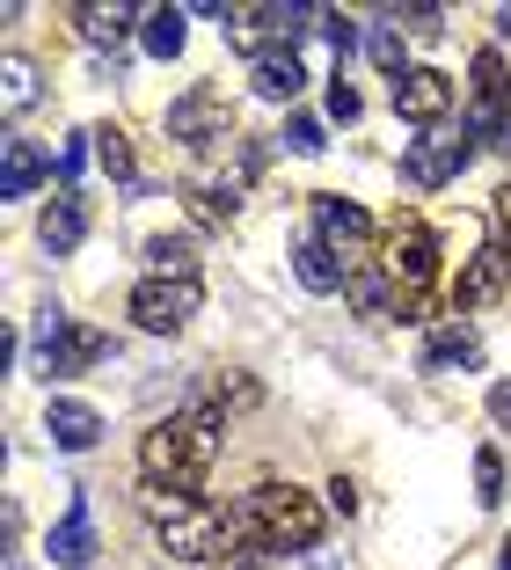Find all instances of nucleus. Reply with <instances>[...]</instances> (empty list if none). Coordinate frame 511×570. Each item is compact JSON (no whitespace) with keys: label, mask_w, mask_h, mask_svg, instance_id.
<instances>
[{"label":"nucleus","mask_w":511,"mask_h":570,"mask_svg":"<svg viewBox=\"0 0 511 570\" xmlns=\"http://www.w3.org/2000/svg\"><path fill=\"white\" fill-rule=\"evenodd\" d=\"M219 461V410H190V417H168L147 432L139 446V469L154 490H198Z\"/></svg>","instance_id":"obj_1"},{"label":"nucleus","mask_w":511,"mask_h":570,"mask_svg":"<svg viewBox=\"0 0 511 570\" xmlns=\"http://www.w3.org/2000/svg\"><path fill=\"white\" fill-rule=\"evenodd\" d=\"M234 541H248V549H314L322 541V504L299 483H256L234 512Z\"/></svg>","instance_id":"obj_2"},{"label":"nucleus","mask_w":511,"mask_h":570,"mask_svg":"<svg viewBox=\"0 0 511 570\" xmlns=\"http://www.w3.org/2000/svg\"><path fill=\"white\" fill-rule=\"evenodd\" d=\"M147 527L176 563H213L234 549V520L219 504L190 498V490H147Z\"/></svg>","instance_id":"obj_3"},{"label":"nucleus","mask_w":511,"mask_h":570,"mask_svg":"<svg viewBox=\"0 0 511 570\" xmlns=\"http://www.w3.org/2000/svg\"><path fill=\"white\" fill-rule=\"evenodd\" d=\"M380 271L402 285V315H416V293L431 285V271H439V242H431L424 219L402 213L395 227H387V256H380Z\"/></svg>","instance_id":"obj_4"},{"label":"nucleus","mask_w":511,"mask_h":570,"mask_svg":"<svg viewBox=\"0 0 511 570\" xmlns=\"http://www.w3.org/2000/svg\"><path fill=\"white\" fill-rule=\"evenodd\" d=\"M37 344H45V373H59V381H67V373L102 366V358L117 352L110 330H96V322H73V315H45V336H37Z\"/></svg>","instance_id":"obj_5"},{"label":"nucleus","mask_w":511,"mask_h":570,"mask_svg":"<svg viewBox=\"0 0 511 570\" xmlns=\"http://www.w3.org/2000/svg\"><path fill=\"white\" fill-rule=\"evenodd\" d=\"M198 301H205L198 278H147V285H132V322L154 336H176L183 322L198 315Z\"/></svg>","instance_id":"obj_6"},{"label":"nucleus","mask_w":511,"mask_h":570,"mask_svg":"<svg viewBox=\"0 0 511 570\" xmlns=\"http://www.w3.org/2000/svg\"><path fill=\"white\" fill-rule=\"evenodd\" d=\"M468 132L482 147H511V88H504V59L475 51V110H468Z\"/></svg>","instance_id":"obj_7"},{"label":"nucleus","mask_w":511,"mask_h":570,"mask_svg":"<svg viewBox=\"0 0 511 570\" xmlns=\"http://www.w3.org/2000/svg\"><path fill=\"white\" fill-rule=\"evenodd\" d=\"M227 96L219 88H190L183 102H168V139H183V147H213V139H227Z\"/></svg>","instance_id":"obj_8"},{"label":"nucleus","mask_w":511,"mask_h":570,"mask_svg":"<svg viewBox=\"0 0 511 570\" xmlns=\"http://www.w3.org/2000/svg\"><path fill=\"white\" fill-rule=\"evenodd\" d=\"M445 110H453V81H445L439 67H410L395 81V118H410V125H439Z\"/></svg>","instance_id":"obj_9"},{"label":"nucleus","mask_w":511,"mask_h":570,"mask_svg":"<svg viewBox=\"0 0 511 570\" xmlns=\"http://www.w3.org/2000/svg\"><path fill=\"white\" fill-rule=\"evenodd\" d=\"M461 168H468V139H445V132L416 139V147L402 154V176H410L416 190H439V184H453Z\"/></svg>","instance_id":"obj_10"},{"label":"nucleus","mask_w":511,"mask_h":570,"mask_svg":"<svg viewBox=\"0 0 511 570\" xmlns=\"http://www.w3.org/2000/svg\"><path fill=\"white\" fill-rule=\"evenodd\" d=\"M37 235H45L51 256L81 249V235H88V198H81V190H59V198L45 205V219H37Z\"/></svg>","instance_id":"obj_11"},{"label":"nucleus","mask_w":511,"mask_h":570,"mask_svg":"<svg viewBox=\"0 0 511 570\" xmlns=\"http://www.w3.org/2000/svg\"><path fill=\"white\" fill-rule=\"evenodd\" d=\"M314 227H322V242H330V249H358V242L373 235V213H365V205H351V198H330V190H322V198H314Z\"/></svg>","instance_id":"obj_12"},{"label":"nucleus","mask_w":511,"mask_h":570,"mask_svg":"<svg viewBox=\"0 0 511 570\" xmlns=\"http://www.w3.org/2000/svg\"><path fill=\"white\" fill-rule=\"evenodd\" d=\"M504 285H511V264L497 249H475L461 264V278H453V307H482V301H497Z\"/></svg>","instance_id":"obj_13"},{"label":"nucleus","mask_w":511,"mask_h":570,"mask_svg":"<svg viewBox=\"0 0 511 570\" xmlns=\"http://www.w3.org/2000/svg\"><path fill=\"white\" fill-rule=\"evenodd\" d=\"M248 81H256V96H264V102H293L299 88H307V67H299L293 45H278V51H264V59L248 67Z\"/></svg>","instance_id":"obj_14"},{"label":"nucleus","mask_w":511,"mask_h":570,"mask_svg":"<svg viewBox=\"0 0 511 570\" xmlns=\"http://www.w3.org/2000/svg\"><path fill=\"white\" fill-rule=\"evenodd\" d=\"M45 556H51V563H67V570H81L88 556H96V520H88V504H81V498H73V512H67V520L51 527Z\"/></svg>","instance_id":"obj_15"},{"label":"nucleus","mask_w":511,"mask_h":570,"mask_svg":"<svg viewBox=\"0 0 511 570\" xmlns=\"http://www.w3.org/2000/svg\"><path fill=\"white\" fill-rule=\"evenodd\" d=\"M45 432H51V446H67V453H88L102 439V417L88 403H51L45 410Z\"/></svg>","instance_id":"obj_16"},{"label":"nucleus","mask_w":511,"mask_h":570,"mask_svg":"<svg viewBox=\"0 0 511 570\" xmlns=\"http://www.w3.org/2000/svg\"><path fill=\"white\" fill-rule=\"evenodd\" d=\"M424 366H431V373H445V366H468V373H475V366H482V336L461 330V322H445V330H431Z\"/></svg>","instance_id":"obj_17"},{"label":"nucleus","mask_w":511,"mask_h":570,"mask_svg":"<svg viewBox=\"0 0 511 570\" xmlns=\"http://www.w3.org/2000/svg\"><path fill=\"white\" fill-rule=\"evenodd\" d=\"M37 184H45V154L30 139H8L0 147V198H30Z\"/></svg>","instance_id":"obj_18"},{"label":"nucleus","mask_w":511,"mask_h":570,"mask_svg":"<svg viewBox=\"0 0 511 570\" xmlns=\"http://www.w3.org/2000/svg\"><path fill=\"white\" fill-rule=\"evenodd\" d=\"M293 271H299V285H307V293H336V285H351L344 256H336L330 242H299V249H293Z\"/></svg>","instance_id":"obj_19"},{"label":"nucleus","mask_w":511,"mask_h":570,"mask_svg":"<svg viewBox=\"0 0 511 570\" xmlns=\"http://www.w3.org/2000/svg\"><path fill=\"white\" fill-rule=\"evenodd\" d=\"M183 198H190V213H198L205 227H227L234 219V184H219V176H190Z\"/></svg>","instance_id":"obj_20"},{"label":"nucleus","mask_w":511,"mask_h":570,"mask_svg":"<svg viewBox=\"0 0 511 570\" xmlns=\"http://www.w3.org/2000/svg\"><path fill=\"white\" fill-rule=\"evenodd\" d=\"M0 81H8V88H0V110H8V118H22V110L37 102V67L22 59V51H8V67H0Z\"/></svg>","instance_id":"obj_21"},{"label":"nucleus","mask_w":511,"mask_h":570,"mask_svg":"<svg viewBox=\"0 0 511 570\" xmlns=\"http://www.w3.org/2000/svg\"><path fill=\"white\" fill-rule=\"evenodd\" d=\"M147 264H154V278H198V271H190V264H198V249H190L183 235H154L147 242Z\"/></svg>","instance_id":"obj_22"},{"label":"nucleus","mask_w":511,"mask_h":570,"mask_svg":"<svg viewBox=\"0 0 511 570\" xmlns=\"http://www.w3.org/2000/svg\"><path fill=\"white\" fill-rule=\"evenodd\" d=\"M73 22H81V37L96 51H117V45H125V30H132V16H125V8H81Z\"/></svg>","instance_id":"obj_23"},{"label":"nucleus","mask_w":511,"mask_h":570,"mask_svg":"<svg viewBox=\"0 0 511 570\" xmlns=\"http://www.w3.org/2000/svg\"><path fill=\"white\" fill-rule=\"evenodd\" d=\"M139 37H147V51H154V59H176V51H183V8H147Z\"/></svg>","instance_id":"obj_24"},{"label":"nucleus","mask_w":511,"mask_h":570,"mask_svg":"<svg viewBox=\"0 0 511 570\" xmlns=\"http://www.w3.org/2000/svg\"><path fill=\"white\" fill-rule=\"evenodd\" d=\"M351 307H358V315H395V307H387V271H351Z\"/></svg>","instance_id":"obj_25"},{"label":"nucleus","mask_w":511,"mask_h":570,"mask_svg":"<svg viewBox=\"0 0 511 570\" xmlns=\"http://www.w3.org/2000/svg\"><path fill=\"white\" fill-rule=\"evenodd\" d=\"M365 45H373V67H380V73H395V81L410 73V67H402V51H410V45H402V30H395V22H380V30L365 37Z\"/></svg>","instance_id":"obj_26"},{"label":"nucleus","mask_w":511,"mask_h":570,"mask_svg":"<svg viewBox=\"0 0 511 570\" xmlns=\"http://www.w3.org/2000/svg\"><path fill=\"white\" fill-rule=\"evenodd\" d=\"M475 498H482V504L504 498V461H497V446H482V453H475Z\"/></svg>","instance_id":"obj_27"},{"label":"nucleus","mask_w":511,"mask_h":570,"mask_svg":"<svg viewBox=\"0 0 511 570\" xmlns=\"http://www.w3.org/2000/svg\"><path fill=\"white\" fill-rule=\"evenodd\" d=\"M96 154H102V168H110V176H132V147H125V132H117V125H102V132H96Z\"/></svg>","instance_id":"obj_28"},{"label":"nucleus","mask_w":511,"mask_h":570,"mask_svg":"<svg viewBox=\"0 0 511 570\" xmlns=\"http://www.w3.org/2000/svg\"><path fill=\"white\" fill-rule=\"evenodd\" d=\"M285 147H293V154H322L330 139H322V125H314V118H285Z\"/></svg>","instance_id":"obj_29"},{"label":"nucleus","mask_w":511,"mask_h":570,"mask_svg":"<svg viewBox=\"0 0 511 570\" xmlns=\"http://www.w3.org/2000/svg\"><path fill=\"white\" fill-rule=\"evenodd\" d=\"M490 219H497V256L511 264V184H504V190L490 198Z\"/></svg>","instance_id":"obj_30"},{"label":"nucleus","mask_w":511,"mask_h":570,"mask_svg":"<svg viewBox=\"0 0 511 570\" xmlns=\"http://www.w3.org/2000/svg\"><path fill=\"white\" fill-rule=\"evenodd\" d=\"M358 110H365V102H358V88H351L344 73H336V81H330V118H344V125H351Z\"/></svg>","instance_id":"obj_31"},{"label":"nucleus","mask_w":511,"mask_h":570,"mask_svg":"<svg viewBox=\"0 0 511 570\" xmlns=\"http://www.w3.org/2000/svg\"><path fill=\"white\" fill-rule=\"evenodd\" d=\"M88 139H96V132H73L67 147H59V176H67V190H73V176H81V161H88Z\"/></svg>","instance_id":"obj_32"},{"label":"nucleus","mask_w":511,"mask_h":570,"mask_svg":"<svg viewBox=\"0 0 511 570\" xmlns=\"http://www.w3.org/2000/svg\"><path fill=\"white\" fill-rule=\"evenodd\" d=\"M322 30H330V45H336V59H351V45H358V30H351L344 16H322Z\"/></svg>","instance_id":"obj_33"},{"label":"nucleus","mask_w":511,"mask_h":570,"mask_svg":"<svg viewBox=\"0 0 511 570\" xmlns=\"http://www.w3.org/2000/svg\"><path fill=\"white\" fill-rule=\"evenodd\" d=\"M490 417L511 432V381H497V387H490Z\"/></svg>","instance_id":"obj_34"},{"label":"nucleus","mask_w":511,"mask_h":570,"mask_svg":"<svg viewBox=\"0 0 511 570\" xmlns=\"http://www.w3.org/2000/svg\"><path fill=\"white\" fill-rule=\"evenodd\" d=\"M8 570H22V563H8Z\"/></svg>","instance_id":"obj_35"}]
</instances>
